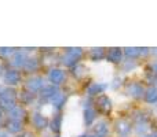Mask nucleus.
<instances>
[{"label":"nucleus","instance_id":"f257e3e1","mask_svg":"<svg viewBox=\"0 0 157 137\" xmlns=\"http://www.w3.org/2000/svg\"><path fill=\"white\" fill-rule=\"evenodd\" d=\"M50 78H51L52 81H55V82H57V80H61V78H63V74L62 73H52L51 75H50Z\"/></svg>","mask_w":157,"mask_h":137}]
</instances>
